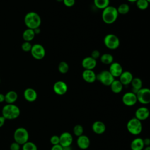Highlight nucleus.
<instances>
[{
    "mask_svg": "<svg viewBox=\"0 0 150 150\" xmlns=\"http://www.w3.org/2000/svg\"><path fill=\"white\" fill-rule=\"evenodd\" d=\"M118 15L117 8L109 5L103 10L101 17L105 23L110 25L117 21Z\"/></svg>",
    "mask_w": 150,
    "mask_h": 150,
    "instance_id": "1",
    "label": "nucleus"
},
{
    "mask_svg": "<svg viewBox=\"0 0 150 150\" xmlns=\"http://www.w3.org/2000/svg\"><path fill=\"white\" fill-rule=\"evenodd\" d=\"M42 20L39 15L35 12H29L24 17V23L29 29H35L39 28Z\"/></svg>",
    "mask_w": 150,
    "mask_h": 150,
    "instance_id": "2",
    "label": "nucleus"
},
{
    "mask_svg": "<svg viewBox=\"0 0 150 150\" xmlns=\"http://www.w3.org/2000/svg\"><path fill=\"white\" fill-rule=\"evenodd\" d=\"M21 113L19 108L14 104H7L2 110V116L6 120H14L17 118Z\"/></svg>",
    "mask_w": 150,
    "mask_h": 150,
    "instance_id": "3",
    "label": "nucleus"
},
{
    "mask_svg": "<svg viewBox=\"0 0 150 150\" xmlns=\"http://www.w3.org/2000/svg\"><path fill=\"white\" fill-rule=\"evenodd\" d=\"M127 129L128 131L132 135H139L142 130L141 121L135 117L130 119L127 124Z\"/></svg>",
    "mask_w": 150,
    "mask_h": 150,
    "instance_id": "4",
    "label": "nucleus"
},
{
    "mask_svg": "<svg viewBox=\"0 0 150 150\" xmlns=\"http://www.w3.org/2000/svg\"><path fill=\"white\" fill-rule=\"evenodd\" d=\"M29 138V132L28 130L23 127H19L16 128L13 133V138L15 142L18 143L21 145H22L28 142Z\"/></svg>",
    "mask_w": 150,
    "mask_h": 150,
    "instance_id": "5",
    "label": "nucleus"
},
{
    "mask_svg": "<svg viewBox=\"0 0 150 150\" xmlns=\"http://www.w3.org/2000/svg\"><path fill=\"white\" fill-rule=\"evenodd\" d=\"M104 44L109 49L115 50L117 49L120 44L118 37L112 33H108L104 38Z\"/></svg>",
    "mask_w": 150,
    "mask_h": 150,
    "instance_id": "6",
    "label": "nucleus"
},
{
    "mask_svg": "<svg viewBox=\"0 0 150 150\" xmlns=\"http://www.w3.org/2000/svg\"><path fill=\"white\" fill-rule=\"evenodd\" d=\"M96 80H98L102 84L110 86L115 78L111 75L108 70H103L96 74Z\"/></svg>",
    "mask_w": 150,
    "mask_h": 150,
    "instance_id": "7",
    "label": "nucleus"
},
{
    "mask_svg": "<svg viewBox=\"0 0 150 150\" xmlns=\"http://www.w3.org/2000/svg\"><path fill=\"white\" fill-rule=\"evenodd\" d=\"M137 101L142 104H148L150 103V90L148 88H141L136 93Z\"/></svg>",
    "mask_w": 150,
    "mask_h": 150,
    "instance_id": "8",
    "label": "nucleus"
},
{
    "mask_svg": "<svg viewBox=\"0 0 150 150\" xmlns=\"http://www.w3.org/2000/svg\"><path fill=\"white\" fill-rule=\"evenodd\" d=\"M30 52L32 57L36 60L43 59L46 54V50L44 47L39 43L33 45Z\"/></svg>",
    "mask_w": 150,
    "mask_h": 150,
    "instance_id": "9",
    "label": "nucleus"
},
{
    "mask_svg": "<svg viewBox=\"0 0 150 150\" xmlns=\"http://www.w3.org/2000/svg\"><path fill=\"white\" fill-rule=\"evenodd\" d=\"M122 101L127 106H133L137 102L136 94L132 91L127 92L122 96Z\"/></svg>",
    "mask_w": 150,
    "mask_h": 150,
    "instance_id": "10",
    "label": "nucleus"
},
{
    "mask_svg": "<svg viewBox=\"0 0 150 150\" xmlns=\"http://www.w3.org/2000/svg\"><path fill=\"white\" fill-rule=\"evenodd\" d=\"M53 89L56 94L59 96H62L67 93L68 87L64 81L59 80L54 83L53 86Z\"/></svg>",
    "mask_w": 150,
    "mask_h": 150,
    "instance_id": "11",
    "label": "nucleus"
},
{
    "mask_svg": "<svg viewBox=\"0 0 150 150\" xmlns=\"http://www.w3.org/2000/svg\"><path fill=\"white\" fill-rule=\"evenodd\" d=\"M73 136L69 132H63L59 136V144L63 147L70 146L73 142Z\"/></svg>",
    "mask_w": 150,
    "mask_h": 150,
    "instance_id": "12",
    "label": "nucleus"
},
{
    "mask_svg": "<svg viewBox=\"0 0 150 150\" xmlns=\"http://www.w3.org/2000/svg\"><path fill=\"white\" fill-rule=\"evenodd\" d=\"M108 71L114 78L119 77V76L123 71V69L120 63L118 62H113L111 64H110Z\"/></svg>",
    "mask_w": 150,
    "mask_h": 150,
    "instance_id": "13",
    "label": "nucleus"
},
{
    "mask_svg": "<svg viewBox=\"0 0 150 150\" xmlns=\"http://www.w3.org/2000/svg\"><path fill=\"white\" fill-rule=\"evenodd\" d=\"M149 115V111L145 107H140L138 108L135 112V117L139 121L146 120Z\"/></svg>",
    "mask_w": 150,
    "mask_h": 150,
    "instance_id": "14",
    "label": "nucleus"
},
{
    "mask_svg": "<svg viewBox=\"0 0 150 150\" xmlns=\"http://www.w3.org/2000/svg\"><path fill=\"white\" fill-rule=\"evenodd\" d=\"M81 66L86 70H93L97 66V60L91 56L86 57L82 60Z\"/></svg>",
    "mask_w": 150,
    "mask_h": 150,
    "instance_id": "15",
    "label": "nucleus"
},
{
    "mask_svg": "<svg viewBox=\"0 0 150 150\" xmlns=\"http://www.w3.org/2000/svg\"><path fill=\"white\" fill-rule=\"evenodd\" d=\"M90 145V140L89 138L85 135H81L78 137L77 139V145L81 149H87Z\"/></svg>",
    "mask_w": 150,
    "mask_h": 150,
    "instance_id": "16",
    "label": "nucleus"
},
{
    "mask_svg": "<svg viewBox=\"0 0 150 150\" xmlns=\"http://www.w3.org/2000/svg\"><path fill=\"white\" fill-rule=\"evenodd\" d=\"M83 79L88 83H93L96 80V74L93 70L84 69L81 74Z\"/></svg>",
    "mask_w": 150,
    "mask_h": 150,
    "instance_id": "17",
    "label": "nucleus"
},
{
    "mask_svg": "<svg viewBox=\"0 0 150 150\" xmlns=\"http://www.w3.org/2000/svg\"><path fill=\"white\" fill-rule=\"evenodd\" d=\"M23 97L26 101L29 102H33L37 99L38 94L35 89L32 88H27L23 91Z\"/></svg>",
    "mask_w": 150,
    "mask_h": 150,
    "instance_id": "18",
    "label": "nucleus"
},
{
    "mask_svg": "<svg viewBox=\"0 0 150 150\" xmlns=\"http://www.w3.org/2000/svg\"><path fill=\"white\" fill-rule=\"evenodd\" d=\"M133 77H134L131 72L129 71H123L119 76V80L123 86H127L131 84Z\"/></svg>",
    "mask_w": 150,
    "mask_h": 150,
    "instance_id": "19",
    "label": "nucleus"
},
{
    "mask_svg": "<svg viewBox=\"0 0 150 150\" xmlns=\"http://www.w3.org/2000/svg\"><path fill=\"white\" fill-rule=\"evenodd\" d=\"M93 131L97 134H103L106 129V127L105 124L101 121H94L91 126Z\"/></svg>",
    "mask_w": 150,
    "mask_h": 150,
    "instance_id": "20",
    "label": "nucleus"
},
{
    "mask_svg": "<svg viewBox=\"0 0 150 150\" xmlns=\"http://www.w3.org/2000/svg\"><path fill=\"white\" fill-rule=\"evenodd\" d=\"M131 150H142L145 147L143 139L141 138H136L134 139L130 145Z\"/></svg>",
    "mask_w": 150,
    "mask_h": 150,
    "instance_id": "21",
    "label": "nucleus"
},
{
    "mask_svg": "<svg viewBox=\"0 0 150 150\" xmlns=\"http://www.w3.org/2000/svg\"><path fill=\"white\" fill-rule=\"evenodd\" d=\"M132 92L136 93L139 89L142 88V80L139 77H133L131 82Z\"/></svg>",
    "mask_w": 150,
    "mask_h": 150,
    "instance_id": "22",
    "label": "nucleus"
},
{
    "mask_svg": "<svg viewBox=\"0 0 150 150\" xmlns=\"http://www.w3.org/2000/svg\"><path fill=\"white\" fill-rule=\"evenodd\" d=\"M18 99V94L15 91H9L5 95V101L7 104H13Z\"/></svg>",
    "mask_w": 150,
    "mask_h": 150,
    "instance_id": "23",
    "label": "nucleus"
},
{
    "mask_svg": "<svg viewBox=\"0 0 150 150\" xmlns=\"http://www.w3.org/2000/svg\"><path fill=\"white\" fill-rule=\"evenodd\" d=\"M111 90L115 94L121 93L123 89V85L119 80H114L110 84Z\"/></svg>",
    "mask_w": 150,
    "mask_h": 150,
    "instance_id": "24",
    "label": "nucleus"
},
{
    "mask_svg": "<svg viewBox=\"0 0 150 150\" xmlns=\"http://www.w3.org/2000/svg\"><path fill=\"white\" fill-rule=\"evenodd\" d=\"M35 35H36L33 31V29L27 28L23 31L22 33V38L25 42H30L34 39Z\"/></svg>",
    "mask_w": 150,
    "mask_h": 150,
    "instance_id": "25",
    "label": "nucleus"
},
{
    "mask_svg": "<svg viewBox=\"0 0 150 150\" xmlns=\"http://www.w3.org/2000/svg\"><path fill=\"white\" fill-rule=\"evenodd\" d=\"M100 61L104 64H110L114 62V57L110 53H104L100 56Z\"/></svg>",
    "mask_w": 150,
    "mask_h": 150,
    "instance_id": "26",
    "label": "nucleus"
},
{
    "mask_svg": "<svg viewBox=\"0 0 150 150\" xmlns=\"http://www.w3.org/2000/svg\"><path fill=\"white\" fill-rule=\"evenodd\" d=\"M95 6L100 9H104L110 5V0H94Z\"/></svg>",
    "mask_w": 150,
    "mask_h": 150,
    "instance_id": "27",
    "label": "nucleus"
},
{
    "mask_svg": "<svg viewBox=\"0 0 150 150\" xmlns=\"http://www.w3.org/2000/svg\"><path fill=\"white\" fill-rule=\"evenodd\" d=\"M117 9L118 14L125 15L129 12L130 8H129V6L127 4L123 3V4H120L118 6Z\"/></svg>",
    "mask_w": 150,
    "mask_h": 150,
    "instance_id": "28",
    "label": "nucleus"
},
{
    "mask_svg": "<svg viewBox=\"0 0 150 150\" xmlns=\"http://www.w3.org/2000/svg\"><path fill=\"white\" fill-rule=\"evenodd\" d=\"M69 69V64L64 61H62L58 65V70L61 74H66Z\"/></svg>",
    "mask_w": 150,
    "mask_h": 150,
    "instance_id": "29",
    "label": "nucleus"
},
{
    "mask_svg": "<svg viewBox=\"0 0 150 150\" xmlns=\"http://www.w3.org/2000/svg\"><path fill=\"white\" fill-rule=\"evenodd\" d=\"M137 7L140 10H145L148 8L149 2L146 0H137L136 2Z\"/></svg>",
    "mask_w": 150,
    "mask_h": 150,
    "instance_id": "30",
    "label": "nucleus"
},
{
    "mask_svg": "<svg viewBox=\"0 0 150 150\" xmlns=\"http://www.w3.org/2000/svg\"><path fill=\"white\" fill-rule=\"evenodd\" d=\"M22 150H38V147L36 144L32 142L28 141L22 145Z\"/></svg>",
    "mask_w": 150,
    "mask_h": 150,
    "instance_id": "31",
    "label": "nucleus"
},
{
    "mask_svg": "<svg viewBox=\"0 0 150 150\" xmlns=\"http://www.w3.org/2000/svg\"><path fill=\"white\" fill-rule=\"evenodd\" d=\"M73 131L74 134L76 137H78L83 135V131H84V128H83V126L81 125L77 124V125H76L73 127Z\"/></svg>",
    "mask_w": 150,
    "mask_h": 150,
    "instance_id": "32",
    "label": "nucleus"
},
{
    "mask_svg": "<svg viewBox=\"0 0 150 150\" xmlns=\"http://www.w3.org/2000/svg\"><path fill=\"white\" fill-rule=\"evenodd\" d=\"M32 44L30 43V42H24L22 45H21V48L22 49L23 51L28 52H30L32 48Z\"/></svg>",
    "mask_w": 150,
    "mask_h": 150,
    "instance_id": "33",
    "label": "nucleus"
},
{
    "mask_svg": "<svg viewBox=\"0 0 150 150\" xmlns=\"http://www.w3.org/2000/svg\"><path fill=\"white\" fill-rule=\"evenodd\" d=\"M50 142L53 145L59 144V136L57 135H52L50 138Z\"/></svg>",
    "mask_w": 150,
    "mask_h": 150,
    "instance_id": "34",
    "label": "nucleus"
},
{
    "mask_svg": "<svg viewBox=\"0 0 150 150\" xmlns=\"http://www.w3.org/2000/svg\"><path fill=\"white\" fill-rule=\"evenodd\" d=\"M76 0H63V4L67 7H72L75 4Z\"/></svg>",
    "mask_w": 150,
    "mask_h": 150,
    "instance_id": "35",
    "label": "nucleus"
},
{
    "mask_svg": "<svg viewBox=\"0 0 150 150\" xmlns=\"http://www.w3.org/2000/svg\"><path fill=\"white\" fill-rule=\"evenodd\" d=\"M21 145L16 142H12L10 145V150H20Z\"/></svg>",
    "mask_w": 150,
    "mask_h": 150,
    "instance_id": "36",
    "label": "nucleus"
},
{
    "mask_svg": "<svg viewBox=\"0 0 150 150\" xmlns=\"http://www.w3.org/2000/svg\"><path fill=\"white\" fill-rule=\"evenodd\" d=\"M91 57L96 60L100 57V52L98 50H94L91 53Z\"/></svg>",
    "mask_w": 150,
    "mask_h": 150,
    "instance_id": "37",
    "label": "nucleus"
},
{
    "mask_svg": "<svg viewBox=\"0 0 150 150\" xmlns=\"http://www.w3.org/2000/svg\"><path fill=\"white\" fill-rule=\"evenodd\" d=\"M50 150H63V146H62L60 144L54 145L52 146Z\"/></svg>",
    "mask_w": 150,
    "mask_h": 150,
    "instance_id": "38",
    "label": "nucleus"
},
{
    "mask_svg": "<svg viewBox=\"0 0 150 150\" xmlns=\"http://www.w3.org/2000/svg\"><path fill=\"white\" fill-rule=\"evenodd\" d=\"M5 118L2 115V116H0V128L2 127L4 124H5Z\"/></svg>",
    "mask_w": 150,
    "mask_h": 150,
    "instance_id": "39",
    "label": "nucleus"
},
{
    "mask_svg": "<svg viewBox=\"0 0 150 150\" xmlns=\"http://www.w3.org/2000/svg\"><path fill=\"white\" fill-rule=\"evenodd\" d=\"M143 141H144V145L145 146H149V144H150V139L148 138L143 139Z\"/></svg>",
    "mask_w": 150,
    "mask_h": 150,
    "instance_id": "40",
    "label": "nucleus"
},
{
    "mask_svg": "<svg viewBox=\"0 0 150 150\" xmlns=\"http://www.w3.org/2000/svg\"><path fill=\"white\" fill-rule=\"evenodd\" d=\"M5 101V95L0 93V103Z\"/></svg>",
    "mask_w": 150,
    "mask_h": 150,
    "instance_id": "41",
    "label": "nucleus"
},
{
    "mask_svg": "<svg viewBox=\"0 0 150 150\" xmlns=\"http://www.w3.org/2000/svg\"><path fill=\"white\" fill-rule=\"evenodd\" d=\"M33 31H34L35 35H38V34H39L40 32V28H36V29H33Z\"/></svg>",
    "mask_w": 150,
    "mask_h": 150,
    "instance_id": "42",
    "label": "nucleus"
},
{
    "mask_svg": "<svg viewBox=\"0 0 150 150\" xmlns=\"http://www.w3.org/2000/svg\"><path fill=\"white\" fill-rule=\"evenodd\" d=\"M63 150H71L70 146H66V147H63Z\"/></svg>",
    "mask_w": 150,
    "mask_h": 150,
    "instance_id": "43",
    "label": "nucleus"
},
{
    "mask_svg": "<svg viewBox=\"0 0 150 150\" xmlns=\"http://www.w3.org/2000/svg\"><path fill=\"white\" fill-rule=\"evenodd\" d=\"M142 150H150V146H146Z\"/></svg>",
    "mask_w": 150,
    "mask_h": 150,
    "instance_id": "44",
    "label": "nucleus"
},
{
    "mask_svg": "<svg viewBox=\"0 0 150 150\" xmlns=\"http://www.w3.org/2000/svg\"><path fill=\"white\" fill-rule=\"evenodd\" d=\"M127 1L130 2H135L137 0H127Z\"/></svg>",
    "mask_w": 150,
    "mask_h": 150,
    "instance_id": "45",
    "label": "nucleus"
},
{
    "mask_svg": "<svg viewBox=\"0 0 150 150\" xmlns=\"http://www.w3.org/2000/svg\"><path fill=\"white\" fill-rule=\"evenodd\" d=\"M57 2H63V0H56Z\"/></svg>",
    "mask_w": 150,
    "mask_h": 150,
    "instance_id": "46",
    "label": "nucleus"
},
{
    "mask_svg": "<svg viewBox=\"0 0 150 150\" xmlns=\"http://www.w3.org/2000/svg\"><path fill=\"white\" fill-rule=\"evenodd\" d=\"M146 1H148V2H150V0H146Z\"/></svg>",
    "mask_w": 150,
    "mask_h": 150,
    "instance_id": "47",
    "label": "nucleus"
},
{
    "mask_svg": "<svg viewBox=\"0 0 150 150\" xmlns=\"http://www.w3.org/2000/svg\"><path fill=\"white\" fill-rule=\"evenodd\" d=\"M0 83H1V79H0Z\"/></svg>",
    "mask_w": 150,
    "mask_h": 150,
    "instance_id": "48",
    "label": "nucleus"
}]
</instances>
